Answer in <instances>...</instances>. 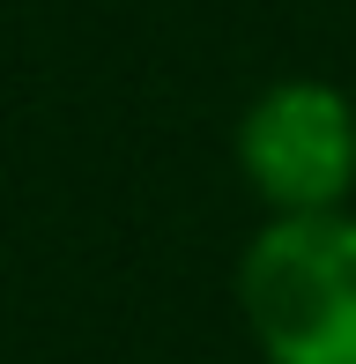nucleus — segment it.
Returning <instances> with one entry per match:
<instances>
[{
    "label": "nucleus",
    "mask_w": 356,
    "mask_h": 364,
    "mask_svg": "<svg viewBox=\"0 0 356 364\" xmlns=\"http://www.w3.org/2000/svg\"><path fill=\"white\" fill-rule=\"evenodd\" d=\"M260 364H356V208L267 216L230 275Z\"/></svg>",
    "instance_id": "1"
},
{
    "label": "nucleus",
    "mask_w": 356,
    "mask_h": 364,
    "mask_svg": "<svg viewBox=\"0 0 356 364\" xmlns=\"http://www.w3.org/2000/svg\"><path fill=\"white\" fill-rule=\"evenodd\" d=\"M230 164L267 216L356 208V97L327 75H274L230 119Z\"/></svg>",
    "instance_id": "2"
}]
</instances>
